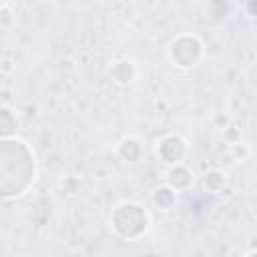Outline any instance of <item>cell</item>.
I'll list each match as a JSON object with an SVG mask.
<instances>
[{
    "label": "cell",
    "mask_w": 257,
    "mask_h": 257,
    "mask_svg": "<svg viewBox=\"0 0 257 257\" xmlns=\"http://www.w3.org/2000/svg\"><path fill=\"white\" fill-rule=\"evenodd\" d=\"M112 223H114V229L122 235V231L126 229V223H131V237H137L143 229H147V213L139 207V205H120L116 211H114V217H112Z\"/></svg>",
    "instance_id": "obj_1"
},
{
    "label": "cell",
    "mask_w": 257,
    "mask_h": 257,
    "mask_svg": "<svg viewBox=\"0 0 257 257\" xmlns=\"http://www.w3.org/2000/svg\"><path fill=\"white\" fill-rule=\"evenodd\" d=\"M197 44H199V42H197L195 38H187V46H183L181 40H175V42H173V48H171V54H173L175 62H177L179 66H183V64H185V54H189V60L195 64L197 58H199V54H201V46L195 48V50H189V48H193V46H197Z\"/></svg>",
    "instance_id": "obj_2"
},
{
    "label": "cell",
    "mask_w": 257,
    "mask_h": 257,
    "mask_svg": "<svg viewBox=\"0 0 257 257\" xmlns=\"http://www.w3.org/2000/svg\"><path fill=\"white\" fill-rule=\"evenodd\" d=\"M251 257H257V253H253V255H251Z\"/></svg>",
    "instance_id": "obj_3"
}]
</instances>
